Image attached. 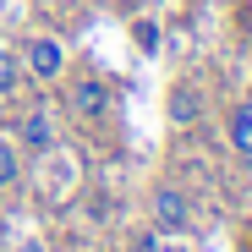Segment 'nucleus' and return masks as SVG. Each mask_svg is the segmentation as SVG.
Returning <instances> with one entry per match:
<instances>
[{
	"label": "nucleus",
	"mask_w": 252,
	"mask_h": 252,
	"mask_svg": "<svg viewBox=\"0 0 252 252\" xmlns=\"http://www.w3.org/2000/svg\"><path fill=\"white\" fill-rule=\"evenodd\" d=\"M33 187H38V197H44L50 208H61L66 197H77V187H82V164H77V154L71 148H50V154H38V164H33Z\"/></svg>",
	"instance_id": "nucleus-1"
},
{
	"label": "nucleus",
	"mask_w": 252,
	"mask_h": 252,
	"mask_svg": "<svg viewBox=\"0 0 252 252\" xmlns=\"http://www.w3.org/2000/svg\"><path fill=\"white\" fill-rule=\"evenodd\" d=\"M17 61H22V71L33 82H44V88L66 77V44H61L55 33H28L22 44H17Z\"/></svg>",
	"instance_id": "nucleus-2"
},
{
	"label": "nucleus",
	"mask_w": 252,
	"mask_h": 252,
	"mask_svg": "<svg viewBox=\"0 0 252 252\" xmlns=\"http://www.w3.org/2000/svg\"><path fill=\"white\" fill-rule=\"evenodd\" d=\"M148 225L159 236H187L192 230V197L176 187V181H159L148 192Z\"/></svg>",
	"instance_id": "nucleus-3"
},
{
	"label": "nucleus",
	"mask_w": 252,
	"mask_h": 252,
	"mask_svg": "<svg viewBox=\"0 0 252 252\" xmlns=\"http://www.w3.org/2000/svg\"><path fill=\"white\" fill-rule=\"evenodd\" d=\"M11 143L22 148V154H50L55 143H61V132H55V115L44 110V104H28V110H17V121H11Z\"/></svg>",
	"instance_id": "nucleus-4"
},
{
	"label": "nucleus",
	"mask_w": 252,
	"mask_h": 252,
	"mask_svg": "<svg viewBox=\"0 0 252 252\" xmlns=\"http://www.w3.org/2000/svg\"><path fill=\"white\" fill-rule=\"evenodd\" d=\"M66 110L77 115V121H104L110 115V82L104 77H94V71H82V77H71V88H66Z\"/></svg>",
	"instance_id": "nucleus-5"
},
{
	"label": "nucleus",
	"mask_w": 252,
	"mask_h": 252,
	"mask_svg": "<svg viewBox=\"0 0 252 252\" xmlns=\"http://www.w3.org/2000/svg\"><path fill=\"white\" fill-rule=\"evenodd\" d=\"M164 115H170V126H197V121H203V88L176 82L170 99H164Z\"/></svg>",
	"instance_id": "nucleus-6"
},
{
	"label": "nucleus",
	"mask_w": 252,
	"mask_h": 252,
	"mask_svg": "<svg viewBox=\"0 0 252 252\" xmlns=\"http://www.w3.org/2000/svg\"><path fill=\"white\" fill-rule=\"evenodd\" d=\"M225 137H230V154H236V159H252V99L230 104V121H225Z\"/></svg>",
	"instance_id": "nucleus-7"
},
{
	"label": "nucleus",
	"mask_w": 252,
	"mask_h": 252,
	"mask_svg": "<svg viewBox=\"0 0 252 252\" xmlns=\"http://www.w3.org/2000/svg\"><path fill=\"white\" fill-rule=\"evenodd\" d=\"M28 181V154L11 143V137H0V192H11Z\"/></svg>",
	"instance_id": "nucleus-8"
},
{
	"label": "nucleus",
	"mask_w": 252,
	"mask_h": 252,
	"mask_svg": "<svg viewBox=\"0 0 252 252\" xmlns=\"http://www.w3.org/2000/svg\"><path fill=\"white\" fill-rule=\"evenodd\" d=\"M22 61H17V50H6V44H0V104H6V99H17L22 94Z\"/></svg>",
	"instance_id": "nucleus-9"
},
{
	"label": "nucleus",
	"mask_w": 252,
	"mask_h": 252,
	"mask_svg": "<svg viewBox=\"0 0 252 252\" xmlns=\"http://www.w3.org/2000/svg\"><path fill=\"white\" fill-rule=\"evenodd\" d=\"M132 38H137L143 50H159V22H154V17H137V22H132Z\"/></svg>",
	"instance_id": "nucleus-10"
},
{
	"label": "nucleus",
	"mask_w": 252,
	"mask_h": 252,
	"mask_svg": "<svg viewBox=\"0 0 252 252\" xmlns=\"http://www.w3.org/2000/svg\"><path fill=\"white\" fill-rule=\"evenodd\" d=\"M17 252H44V247H38L33 236H22V241H17Z\"/></svg>",
	"instance_id": "nucleus-11"
},
{
	"label": "nucleus",
	"mask_w": 252,
	"mask_h": 252,
	"mask_svg": "<svg viewBox=\"0 0 252 252\" xmlns=\"http://www.w3.org/2000/svg\"><path fill=\"white\" fill-rule=\"evenodd\" d=\"M0 203H6V192H0Z\"/></svg>",
	"instance_id": "nucleus-12"
}]
</instances>
